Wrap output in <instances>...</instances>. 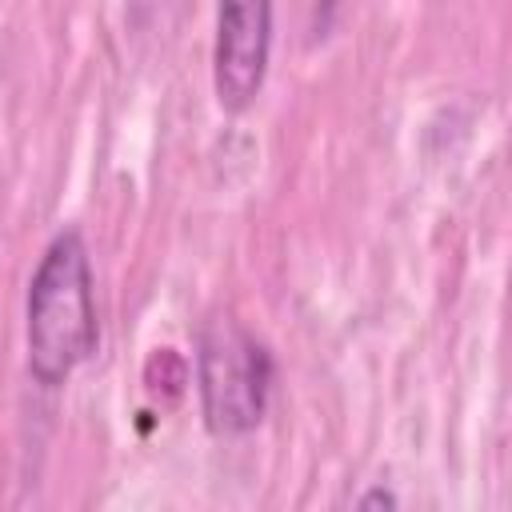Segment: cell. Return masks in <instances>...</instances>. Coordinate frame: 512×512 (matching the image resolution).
<instances>
[{
	"label": "cell",
	"mask_w": 512,
	"mask_h": 512,
	"mask_svg": "<svg viewBox=\"0 0 512 512\" xmlns=\"http://www.w3.org/2000/svg\"><path fill=\"white\" fill-rule=\"evenodd\" d=\"M356 512H396V496H392V488H384V484L364 488V496L356 500Z\"/></svg>",
	"instance_id": "4"
},
{
	"label": "cell",
	"mask_w": 512,
	"mask_h": 512,
	"mask_svg": "<svg viewBox=\"0 0 512 512\" xmlns=\"http://www.w3.org/2000/svg\"><path fill=\"white\" fill-rule=\"evenodd\" d=\"M204 424L212 432H248L264 420L272 388L268 348L232 320L212 324L196 352Z\"/></svg>",
	"instance_id": "2"
},
{
	"label": "cell",
	"mask_w": 512,
	"mask_h": 512,
	"mask_svg": "<svg viewBox=\"0 0 512 512\" xmlns=\"http://www.w3.org/2000/svg\"><path fill=\"white\" fill-rule=\"evenodd\" d=\"M272 48V4L268 0H232L216 12V56L212 80L228 112H240L256 100Z\"/></svg>",
	"instance_id": "3"
},
{
	"label": "cell",
	"mask_w": 512,
	"mask_h": 512,
	"mask_svg": "<svg viewBox=\"0 0 512 512\" xmlns=\"http://www.w3.org/2000/svg\"><path fill=\"white\" fill-rule=\"evenodd\" d=\"M92 260L80 228H64L48 240L24 300L28 372L44 388H60L76 364L96 352V292Z\"/></svg>",
	"instance_id": "1"
}]
</instances>
